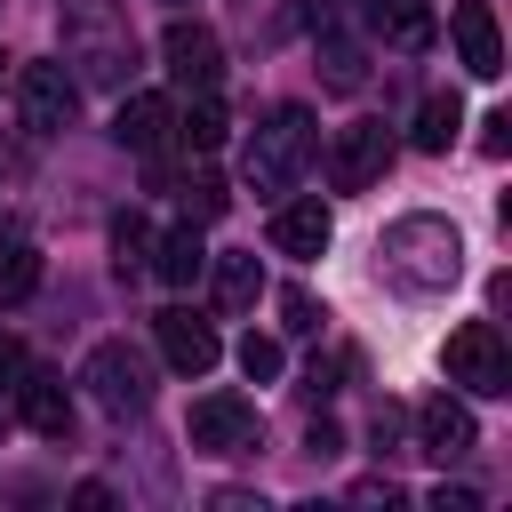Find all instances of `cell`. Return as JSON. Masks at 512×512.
<instances>
[{
	"label": "cell",
	"mask_w": 512,
	"mask_h": 512,
	"mask_svg": "<svg viewBox=\"0 0 512 512\" xmlns=\"http://www.w3.org/2000/svg\"><path fill=\"white\" fill-rule=\"evenodd\" d=\"M56 32H64V64L80 88H128L136 32H128L120 0H56Z\"/></svg>",
	"instance_id": "cell-1"
},
{
	"label": "cell",
	"mask_w": 512,
	"mask_h": 512,
	"mask_svg": "<svg viewBox=\"0 0 512 512\" xmlns=\"http://www.w3.org/2000/svg\"><path fill=\"white\" fill-rule=\"evenodd\" d=\"M376 256H384V280H392V288L440 296V288H456V272H464V232H456L448 216L416 208V216H392V224H384Z\"/></svg>",
	"instance_id": "cell-2"
},
{
	"label": "cell",
	"mask_w": 512,
	"mask_h": 512,
	"mask_svg": "<svg viewBox=\"0 0 512 512\" xmlns=\"http://www.w3.org/2000/svg\"><path fill=\"white\" fill-rule=\"evenodd\" d=\"M320 160V128H312V112L304 104H280V112H264V128L248 136V184L264 192V200H280V192H296V176Z\"/></svg>",
	"instance_id": "cell-3"
},
{
	"label": "cell",
	"mask_w": 512,
	"mask_h": 512,
	"mask_svg": "<svg viewBox=\"0 0 512 512\" xmlns=\"http://www.w3.org/2000/svg\"><path fill=\"white\" fill-rule=\"evenodd\" d=\"M80 384H88V400L104 408V416H144L152 408V360L128 344V336H104L96 352H88V368H80Z\"/></svg>",
	"instance_id": "cell-4"
},
{
	"label": "cell",
	"mask_w": 512,
	"mask_h": 512,
	"mask_svg": "<svg viewBox=\"0 0 512 512\" xmlns=\"http://www.w3.org/2000/svg\"><path fill=\"white\" fill-rule=\"evenodd\" d=\"M440 368H448V384H464V392H480V400L512 392V344H504L496 320H464V328L448 336Z\"/></svg>",
	"instance_id": "cell-5"
},
{
	"label": "cell",
	"mask_w": 512,
	"mask_h": 512,
	"mask_svg": "<svg viewBox=\"0 0 512 512\" xmlns=\"http://www.w3.org/2000/svg\"><path fill=\"white\" fill-rule=\"evenodd\" d=\"M184 440H192L200 456H256V440H264L256 400H240V392H208V400H192Z\"/></svg>",
	"instance_id": "cell-6"
},
{
	"label": "cell",
	"mask_w": 512,
	"mask_h": 512,
	"mask_svg": "<svg viewBox=\"0 0 512 512\" xmlns=\"http://www.w3.org/2000/svg\"><path fill=\"white\" fill-rule=\"evenodd\" d=\"M16 112H24L32 136H56V128H72V112H80V80H72L64 64H24V72H16Z\"/></svg>",
	"instance_id": "cell-7"
},
{
	"label": "cell",
	"mask_w": 512,
	"mask_h": 512,
	"mask_svg": "<svg viewBox=\"0 0 512 512\" xmlns=\"http://www.w3.org/2000/svg\"><path fill=\"white\" fill-rule=\"evenodd\" d=\"M384 168H392V136H384V120H352V128H336V144H328V192H368Z\"/></svg>",
	"instance_id": "cell-8"
},
{
	"label": "cell",
	"mask_w": 512,
	"mask_h": 512,
	"mask_svg": "<svg viewBox=\"0 0 512 512\" xmlns=\"http://www.w3.org/2000/svg\"><path fill=\"white\" fill-rule=\"evenodd\" d=\"M152 336H160V360H168L176 376H208V368H216V352H224V344H216V328H208L200 312H184V304H168V312L152 320Z\"/></svg>",
	"instance_id": "cell-9"
},
{
	"label": "cell",
	"mask_w": 512,
	"mask_h": 512,
	"mask_svg": "<svg viewBox=\"0 0 512 512\" xmlns=\"http://www.w3.org/2000/svg\"><path fill=\"white\" fill-rule=\"evenodd\" d=\"M416 440H424V456H432V464H456V456H472V448H480V424H472V408H464V400L432 392V400L416 408Z\"/></svg>",
	"instance_id": "cell-10"
},
{
	"label": "cell",
	"mask_w": 512,
	"mask_h": 512,
	"mask_svg": "<svg viewBox=\"0 0 512 512\" xmlns=\"http://www.w3.org/2000/svg\"><path fill=\"white\" fill-rule=\"evenodd\" d=\"M160 56H168V72L184 80V88H216V72H224V48H216V32L208 24H168L160 32Z\"/></svg>",
	"instance_id": "cell-11"
},
{
	"label": "cell",
	"mask_w": 512,
	"mask_h": 512,
	"mask_svg": "<svg viewBox=\"0 0 512 512\" xmlns=\"http://www.w3.org/2000/svg\"><path fill=\"white\" fill-rule=\"evenodd\" d=\"M456 56L472 80H496L504 72V32H496V8L488 0H456Z\"/></svg>",
	"instance_id": "cell-12"
},
{
	"label": "cell",
	"mask_w": 512,
	"mask_h": 512,
	"mask_svg": "<svg viewBox=\"0 0 512 512\" xmlns=\"http://www.w3.org/2000/svg\"><path fill=\"white\" fill-rule=\"evenodd\" d=\"M328 240H336V216H328L320 200H280V208H272V248H280V256H304V264H312Z\"/></svg>",
	"instance_id": "cell-13"
},
{
	"label": "cell",
	"mask_w": 512,
	"mask_h": 512,
	"mask_svg": "<svg viewBox=\"0 0 512 512\" xmlns=\"http://www.w3.org/2000/svg\"><path fill=\"white\" fill-rule=\"evenodd\" d=\"M112 136H120L128 152H168V136H176V104H168V96H120Z\"/></svg>",
	"instance_id": "cell-14"
},
{
	"label": "cell",
	"mask_w": 512,
	"mask_h": 512,
	"mask_svg": "<svg viewBox=\"0 0 512 512\" xmlns=\"http://www.w3.org/2000/svg\"><path fill=\"white\" fill-rule=\"evenodd\" d=\"M360 8V24L376 32V40H392V48H432V8L424 0H352Z\"/></svg>",
	"instance_id": "cell-15"
},
{
	"label": "cell",
	"mask_w": 512,
	"mask_h": 512,
	"mask_svg": "<svg viewBox=\"0 0 512 512\" xmlns=\"http://www.w3.org/2000/svg\"><path fill=\"white\" fill-rule=\"evenodd\" d=\"M16 416H24L40 440H64V432H72V392H64L56 376H32V368H24V384H16Z\"/></svg>",
	"instance_id": "cell-16"
},
{
	"label": "cell",
	"mask_w": 512,
	"mask_h": 512,
	"mask_svg": "<svg viewBox=\"0 0 512 512\" xmlns=\"http://www.w3.org/2000/svg\"><path fill=\"white\" fill-rule=\"evenodd\" d=\"M168 288H192L200 272H208V248H200V224H176V232H160L152 240V256H144Z\"/></svg>",
	"instance_id": "cell-17"
},
{
	"label": "cell",
	"mask_w": 512,
	"mask_h": 512,
	"mask_svg": "<svg viewBox=\"0 0 512 512\" xmlns=\"http://www.w3.org/2000/svg\"><path fill=\"white\" fill-rule=\"evenodd\" d=\"M320 40V80L336 88V96H352L360 80H368V56H360V40L344 32V24H328V32H312Z\"/></svg>",
	"instance_id": "cell-18"
},
{
	"label": "cell",
	"mask_w": 512,
	"mask_h": 512,
	"mask_svg": "<svg viewBox=\"0 0 512 512\" xmlns=\"http://www.w3.org/2000/svg\"><path fill=\"white\" fill-rule=\"evenodd\" d=\"M208 272H216V304L224 312H248L256 296H264V264L240 248V256H208Z\"/></svg>",
	"instance_id": "cell-19"
},
{
	"label": "cell",
	"mask_w": 512,
	"mask_h": 512,
	"mask_svg": "<svg viewBox=\"0 0 512 512\" xmlns=\"http://www.w3.org/2000/svg\"><path fill=\"white\" fill-rule=\"evenodd\" d=\"M40 288V248L24 232H0V304H24Z\"/></svg>",
	"instance_id": "cell-20"
},
{
	"label": "cell",
	"mask_w": 512,
	"mask_h": 512,
	"mask_svg": "<svg viewBox=\"0 0 512 512\" xmlns=\"http://www.w3.org/2000/svg\"><path fill=\"white\" fill-rule=\"evenodd\" d=\"M176 136H184L192 152H216V144H224V104H216V88H192V112H176Z\"/></svg>",
	"instance_id": "cell-21"
},
{
	"label": "cell",
	"mask_w": 512,
	"mask_h": 512,
	"mask_svg": "<svg viewBox=\"0 0 512 512\" xmlns=\"http://www.w3.org/2000/svg\"><path fill=\"white\" fill-rule=\"evenodd\" d=\"M456 128H464V104L456 96H424L416 104V152H448Z\"/></svg>",
	"instance_id": "cell-22"
},
{
	"label": "cell",
	"mask_w": 512,
	"mask_h": 512,
	"mask_svg": "<svg viewBox=\"0 0 512 512\" xmlns=\"http://www.w3.org/2000/svg\"><path fill=\"white\" fill-rule=\"evenodd\" d=\"M144 256H152V224L144 216H112V264H120V280L144 272Z\"/></svg>",
	"instance_id": "cell-23"
},
{
	"label": "cell",
	"mask_w": 512,
	"mask_h": 512,
	"mask_svg": "<svg viewBox=\"0 0 512 512\" xmlns=\"http://www.w3.org/2000/svg\"><path fill=\"white\" fill-rule=\"evenodd\" d=\"M240 368H248V384H272L280 368H288V352H280V336H240Z\"/></svg>",
	"instance_id": "cell-24"
},
{
	"label": "cell",
	"mask_w": 512,
	"mask_h": 512,
	"mask_svg": "<svg viewBox=\"0 0 512 512\" xmlns=\"http://www.w3.org/2000/svg\"><path fill=\"white\" fill-rule=\"evenodd\" d=\"M184 200H192V216H224V208H232L224 176H192V184H184Z\"/></svg>",
	"instance_id": "cell-25"
},
{
	"label": "cell",
	"mask_w": 512,
	"mask_h": 512,
	"mask_svg": "<svg viewBox=\"0 0 512 512\" xmlns=\"http://www.w3.org/2000/svg\"><path fill=\"white\" fill-rule=\"evenodd\" d=\"M280 312H288V328H296V336H312V328H320V304H312L304 288H288V296H280Z\"/></svg>",
	"instance_id": "cell-26"
},
{
	"label": "cell",
	"mask_w": 512,
	"mask_h": 512,
	"mask_svg": "<svg viewBox=\"0 0 512 512\" xmlns=\"http://www.w3.org/2000/svg\"><path fill=\"white\" fill-rule=\"evenodd\" d=\"M304 456H320V464H328V456H344V432H336L328 416H312V432H304Z\"/></svg>",
	"instance_id": "cell-27"
},
{
	"label": "cell",
	"mask_w": 512,
	"mask_h": 512,
	"mask_svg": "<svg viewBox=\"0 0 512 512\" xmlns=\"http://www.w3.org/2000/svg\"><path fill=\"white\" fill-rule=\"evenodd\" d=\"M24 368H32V360H24V344H16V336H0V392H16V384H24Z\"/></svg>",
	"instance_id": "cell-28"
},
{
	"label": "cell",
	"mask_w": 512,
	"mask_h": 512,
	"mask_svg": "<svg viewBox=\"0 0 512 512\" xmlns=\"http://www.w3.org/2000/svg\"><path fill=\"white\" fill-rule=\"evenodd\" d=\"M336 376H344L336 360H312V368H304V392H312V400H328V392H336Z\"/></svg>",
	"instance_id": "cell-29"
},
{
	"label": "cell",
	"mask_w": 512,
	"mask_h": 512,
	"mask_svg": "<svg viewBox=\"0 0 512 512\" xmlns=\"http://www.w3.org/2000/svg\"><path fill=\"white\" fill-rule=\"evenodd\" d=\"M352 504H400V480H352Z\"/></svg>",
	"instance_id": "cell-30"
},
{
	"label": "cell",
	"mask_w": 512,
	"mask_h": 512,
	"mask_svg": "<svg viewBox=\"0 0 512 512\" xmlns=\"http://www.w3.org/2000/svg\"><path fill=\"white\" fill-rule=\"evenodd\" d=\"M480 128H488V136H480V144H488V152H512V112H488V120H480Z\"/></svg>",
	"instance_id": "cell-31"
},
{
	"label": "cell",
	"mask_w": 512,
	"mask_h": 512,
	"mask_svg": "<svg viewBox=\"0 0 512 512\" xmlns=\"http://www.w3.org/2000/svg\"><path fill=\"white\" fill-rule=\"evenodd\" d=\"M432 512H480L472 488H432Z\"/></svg>",
	"instance_id": "cell-32"
},
{
	"label": "cell",
	"mask_w": 512,
	"mask_h": 512,
	"mask_svg": "<svg viewBox=\"0 0 512 512\" xmlns=\"http://www.w3.org/2000/svg\"><path fill=\"white\" fill-rule=\"evenodd\" d=\"M72 504H88V512H104V504H112V488H104V480H80V488H72Z\"/></svg>",
	"instance_id": "cell-33"
},
{
	"label": "cell",
	"mask_w": 512,
	"mask_h": 512,
	"mask_svg": "<svg viewBox=\"0 0 512 512\" xmlns=\"http://www.w3.org/2000/svg\"><path fill=\"white\" fill-rule=\"evenodd\" d=\"M0 64H8V56H0Z\"/></svg>",
	"instance_id": "cell-34"
}]
</instances>
